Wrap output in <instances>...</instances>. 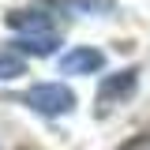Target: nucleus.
<instances>
[{"label":"nucleus","mask_w":150,"mask_h":150,"mask_svg":"<svg viewBox=\"0 0 150 150\" xmlns=\"http://www.w3.org/2000/svg\"><path fill=\"white\" fill-rule=\"evenodd\" d=\"M26 71V60H23V53H15V49H0V79H15V75Z\"/></svg>","instance_id":"obj_5"},{"label":"nucleus","mask_w":150,"mask_h":150,"mask_svg":"<svg viewBox=\"0 0 150 150\" xmlns=\"http://www.w3.org/2000/svg\"><path fill=\"white\" fill-rule=\"evenodd\" d=\"M19 150H30V146H19Z\"/></svg>","instance_id":"obj_7"},{"label":"nucleus","mask_w":150,"mask_h":150,"mask_svg":"<svg viewBox=\"0 0 150 150\" xmlns=\"http://www.w3.org/2000/svg\"><path fill=\"white\" fill-rule=\"evenodd\" d=\"M105 68V53L101 49H71L60 56V71L64 75H90Z\"/></svg>","instance_id":"obj_4"},{"label":"nucleus","mask_w":150,"mask_h":150,"mask_svg":"<svg viewBox=\"0 0 150 150\" xmlns=\"http://www.w3.org/2000/svg\"><path fill=\"white\" fill-rule=\"evenodd\" d=\"M56 8L41 4V8H11L8 11V26L19 30V41L15 49L23 53H34V56H45L60 45V34H64V19L53 15Z\"/></svg>","instance_id":"obj_1"},{"label":"nucleus","mask_w":150,"mask_h":150,"mask_svg":"<svg viewBox=\"0 0 150 150\" xmlns=\"http://www.w3.org/2000/svg\"><path fill=\"white\" fill-rule=\"evenodd\" d=\"M19 101L26 109L41 112V116H64V112L75 109V94L60 83H41V86H30L26 94H19Z\"/></svg>","instance_id":"obj_2"},{"label":"nucleus","mask_w":150,"mask_h":150,"mask_svg":"<svg viewBox=\"0 0 150 150\" xmlns=\"http://www.w3.org/2000/svg\"><path fill=\"white\" fill-rule=\"evenodd\" d=\"M116 150H150V131H139V135H131L128 143H120Z\"/></svg>","instance_id":"obj_6"},{"label":"nucleus","mask_w":150,"mask_h":150,"mask_svg":"<svg viewBox=\"0 0 150 150\" xmlns=\"http://www.w3.org/2000/svg\"><path fill=\"white\" fill-rule=\"evenodd\" d=\"M135 86H139V68H124V71H116V75H105V83L98 90V112L105 116L112 105H120L124 98H131Z\"/></svg>","instance_id":"obj_3"}]
</instances>
